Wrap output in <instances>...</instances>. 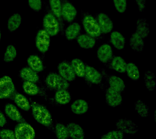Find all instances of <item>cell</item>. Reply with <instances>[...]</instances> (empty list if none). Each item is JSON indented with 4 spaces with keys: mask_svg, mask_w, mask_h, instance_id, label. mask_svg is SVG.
Wrapping results in <instances>:
<instances>
[{
    "mask_svg": "<svg viewBox=\"0 0 156 139\" xmlns=\"http://www.w3.org/2000/svg\"><path fill=\"white\" fill-rule=\"evenodd\" d=\"M1 139H16L14 132L8 129H2L0 131Z\"/></svg>",
    "mask_w": 156,
    "mask_h": 139,
    "instance_id": "40",
    "label": "cell"
},
{
    "mask_svg": "<svg viewBox=\"0 0 156 139\" xmlns=\"http://www.w3.org/2000/svg\"><path fill=\"white\" fill-rule=\"evenodd\" d=\"M84 29L88 35L93 37H97L101 35V31L98 22L94 17L87 15L83 21Z\"/></svg>",
    "mask_w": 156,
    "mask_h": 139,
    "instance_id": "5",
    "label": "cell"
},
{
    "mask_svg": "<svg viewBox=\"0 0 156 139\" xmlns=\"http://www.w3.org/2000/svg\"><path fill=\"white\" fill-rule=\"evenodd\" d=\"M29 68L36 73H39L44 70L43 63L40 57L36 55H31L27 59Z\"/></svg>",
    "mask_w": 156,
    "mask_h": 139,
    "instance_id": "19",
    "label": "cell"
},
{
    "mask_svg": "<svg viewBox=\"0 0 156 139\" xmlns=\"http://www.w3.org/2000/svg\"><path fill=\"white\" fill-rule=\"evenodd\" d=\"M71 65L76 75L81 78L85 76V66L81 60L78 58L74 59L72 61Z\"/></svg>",
    "mask_w": 156,
    "mask_h": 139,
    "instance_id": "28",
    "label": "cell"
},
{
    "mask_svg": "<svg viewBox=\"0 0 156 139\" xmlns=\"http://www.w3.org/2000/svg\"><path fill=\"white\" fill-rule=\"evenodd\" d=\"M86 79L93 84H98L102 81V76L95 68L90 66L85 67V76Z\"/></svg>",
    "mask_w": 156,
    "mask_h": 139,
    "instance_id": "16",
    "label": "cell"
},
{
    "mask_svg": "<svg viewBox=\"0 0 156 139\" xmlns=\"http://www.w3.org/2000/svg\"><path fill=\"white\" fill-rule=\"evenodd\" d=\"M31 107L33 117L37 122L46 127L52 125V116L46 107L36 102L32 104Z\"/></svg>",
    "mask_w": 156,
    "mask_h": 139,
    "instance_id": "1",
    "label": "cell"
},
{
    "mask_svg": "<svg viewBox=\"0 0 156 139\" xmlns=\"http://www.w3.org/2000/svg\"><path fill=\"white\" fill-rule=\"evenodd\" d=\"M1 30H0V41H1Z\"/></svg>",
    "mask_w": 156,
    "mask_h": 139,
    "instance_id": "45",
    "label": "cell"
},
{
    "mask_svg": "<svg viewBox=\"0 0 156 139\" xmlns=\"http://www.w3.org/2000/svg\"><path fill=\"white\" fill-rule=\"evenodd\" d=\"M71 109L74 114L81 115L86 113L88 110L89 105L85 100H76L71 105Z\"/></svg>",
    "mask_w": 156,
    "mask_h": 139,
    "instance_id": "18",
    "label": "cell"
},
{
    "mask_svg": "<svg viewBox=\"0 0 156 139\" xmlns=\"http://www.w3.org/2000/svg\"><path fill=\"white\" fill-rule=\"evenodd\" d=\"M20 76L25 81L35 83L39 80L37 73L29 67H24L22 68L20 72Z\"/></svg>",
    "mask_w": 156,
    "mask_h": 139,
    "instance_id": "17",
    "label": "cell"
},
{
    "mask_svg": "<svg viewBox=\"0 0 156 139\" xmlns=\"http://www.w3.org/2000/svg\"><path fill=\"white\" fill-rule=\"evenodd\" d=\"M130 45L134 51L136 52H141L143 51L144 46L143 38L136 33H134L132 34L130 37Z\"/></svg>",
    "mask_w": 156,
    "mask_h": 139,
    "instance_id": "22",
    "label": "cell"
},
{
    "mask_svg": "<svg viewBox=\"0 0 156 139\" xmlns=\"http://www.w3.org/2000/svg\"><path fill=\"white\" fill-rule=\"evenodd\" d=\"M5 112L7 116L12 120L19 123L25 122V119L22 116L19 110L14 105L11 103L6 104Z\"/></svg>",
    "mask_w": 156,
    "mask_h": 139,
    "instance_id": "12",
    "label": "cell"
},
{
    "mask_svg": "<svg viewBox=\"0 0 156 139\" xmlns=\"http://www.w3.org/2000/svg\"><path fill=\"white\" fill-rule=\"evenodd\" d=\"M97 54L98 58L101 62L106 63L111 59L113 56L112 48L108 44H104L99 48Z\"/></svg>",
    "mask_w": 156,
    "mask_h": 139,
    "instance_id": "15",
    "label": "cell"
},
{
    "mask_svg": "<svg viewBox=\"0 0 156 139\" xmlns=\"http://www.w3.org/2000/svg\"><path fill=\"white\" fill-rule=\"evenodd\" d=\"M115 126L118 130L124 134L134 135L138 131V126L131 119L121 118L116 123Z\"/></svg>",
    "mask_w": 156,
    "mask_h": 139,
    "instance_id": "7",
    "label": "cell"
},
{
    "mask_svg": "<svg viewBox=\"0 0 156 139\" xmlns=\"http://www.w3.org/2000/svg\"><path fill=\"white\" fill-rule=\"evenodd\" d=\"M56 137L58 139H68L69 133L67 127L63 124L57 123L55 127Z\"/></svg>",
    "mask_w": 156,
    "mask_h": 139,
    "instance_id": "36",
    "label": "cell"
},
{
    "mask_svg": "<svg viewBox=\"0 0 156 139\" xmlns=\"http://www.w3.org/2000/svg\"><path fill=\"white\" fill-rule=\"evenodd\" d=\"M110 37L111 42L116 48L122 50L124 48L125 39L121 33L113 31L111 34Z\"/></svg>",
    "mask_w": 156,
    "mask_h": 139,
    "instance_id": "23",
    "label": "cell"
},
{
    "mask_svg": "<svg viewBox=\"0 0 156 139\" xmlns=\"http://www.w3.org/2000/svg\"><path fill=\"white\" fill-rule=\"evenodd\" d=\"M28 2L29 7L35 12H40L42 9L41 0H28Z\"/></svg>",
    "mask_w": 156,
    "mask_h": 139,
    "instance_id": "41",
    "label": "cell"
},
{
    "mask_svg": "<svg viewBox=\"0 0 156 139\" xmlns=\"http://www.w3.org/2000/svg\"><path fill=\"white\" fill-rule=\"evenodd\" d=\"M81 27L78 23H74L70 24L65 31L66 37L69 40H72L77 37L80 34Z\"/></svg>",
    "mask_w": 156,
    "mask_h": 139,
    "instance_id": "25",
    "label": "cell"
},
{
    "mask_svg": "<svg viewBox=\"0 0 156 139\" xmlns=\"http://www.w3.org/2000/svg\"><path fill=\"white\" fill-rule=\"evenodd\" d=\"M22 18L19 13H14L12 15L7 22V28L10 32L14 31L17 30L21 24Z\"/></svg>",
    "mask_w": 156,
    "mask_h": 139,
    "instance_id": "27",
    "label": "cell"
},
{
    "mask_svg": "<svg viewBox=\"0 0 156 139\" xmlns=\"http://www.w3.org/2000/svg\"><path fill=\"white\" fill-rule=\"evenodd\" d=\"M49 2L52 14L57 18L61 25L62 22V3L61 0H49Z\"/></svg>",
    "mask_w": 156,
    "mask_h": 139,
    "instance_id": "21",
    "label": "cell"
},
{
    "mask_svg": "<svg viewBox=\"0 0 156 139\" xmlns=\"http://www.w3.org/2000/svg\"><path fill=\"white\" fill-rule=\"evenodd\" d=\"M155 78L154 74L151 71H147L145 73V85L149 91H154L155 86Z\"/></svg>",
    "mask_w": 156,
    "mask_h": 139,
    "instance_id": "34",
    "label": "cell"
},
{
    "mask_svg": "<svg viewBox=\"0 0 156 139\" xmlns=\"http://www.w3.org/2000/svg\"><path fill=\"white\" fill-rule=\"evenodd\" d=\"M59 75L68 81H72L75 79L76 74L71 65L66 62H62L58 66Z\"/></svg>",
    "mask_w": 156,
    "mask_h": 139,
    "instance_id": "9",
    "label": "cell"
},
{
    "mask_svg": "<svg viewBox=\"0 0 156 139\" xmlns=\"http://www.w3.org/2000/svg\"><path fill=\"white\" fill-rule=\"evenodd\" d=\"M16 88L13 80L8 76L0 78V98H8L14 96Z\"/></svg>",
    "mask_w": 156,
    "mask_h": 139,
    "instance_id": "3",
    "label": "cell"
},
{
    "mask_svg": "<svg viewBox=\"0 0 156 139\" xmlns=\"http://www.w3.org/2000/svg\"><path fill=\"white\" fill-rule=\"evenodd\" d=\"M150 32L148 24L144 19H139L136 23V33L142 38L148 36Z\"/></svg>",
    "mask_w": 156,
    "mask_h": 139,
    "instance_id": "26",
    "label": "cell"
},
{
    "mask_svg": "<svg viewBox=\"0 0 156 139\" xmlns=\"http://www.w3.org/2000/svg\"><path fill=\"white\" fill-rule=\"evenodd\" d=\"M106 100L108 105L116 107L121 104L122 98L120 92L109 87L106 92Z\"/></svg>",
    "mask_w": 156,
    "mask_h": 139,
    "instance_id": "11",
    "label": "cell"
},
{
    "mask_svg": "<svg viewBox=\"0 0 156 139\" xmlns=\"http://www.w3.org/2000/svg\"><path fill=\"white\" fill-rule=\"evenodd\" d=\"M6 123H7V121L4 115L0 112V127H3L5 125Z\"/></svg>",
    "mask_w": 156,
    "mask_h": 139,
    "instance_id": "43",
    "label": "cell"
},
{
    "mask_svg": "<svg viewBox=\"0 0 156 139\" xmlns=\"http://www.w3.org/2000/svg\"><path fill=\"white\" fill-rule=\"evenodd\" d=\"M69 93L66 90H57L55 95L56 102L60 105H66L69 103L71 100Z\"/></svg>",
    "mask_w": 156,
    "mask_h": 139,
    "instance_id": "30",
    "label": "cell"
},
{
    "mask_svg": "<svg viewBox=\"0 0 156 139\" xmlns=\"http://www.w3.org/2000/svg\"><path fill=\"white\" fill-rule=\"evenodd\" d=\"M44 30L50 35L54 36L59 33L60 25L57 18L52 13L46 14L43 19Z\"/></svg>",
    "mask_w": 156,
    "mask_h": 139,
    "instance_id": "4",
    "label": "cell"
},
{
    "mask_svg": "<svg viewBox=\"0 0 156 139\" xmlns=\"http://www.w3.org/2000/svg\"><path fill=\"white\" fill-rule=\"evenodd\" d=\"M115 7L119 13L125 12L127 7V0H113Z\"/></svg>",
    "mask_w": 156,
    "mask_h": 139,
    "instance_id": "39",
    "label": "cell"
},
{
    "mask_svg": "<svg viewBox=\"0 0 156 139\" xmlns=\"http://www.w3.org/2000/svg\"><path fill=\"white\" fill-rule=\"evenodd\" d=\"M127 74L132 80H137L140 77V73L137 66L133 63L127 64L126 71Z\"/></svg>",
    "mask_w": 156,
    "mask_h": 139,
    "instance_id": "35",
    "label": "cell"
},
{
    "mask_svg": "<svg viewBox=\"0 0 156 139\" xmlns=\"http://www.w3.org/2000/svg\"><path fill=\"white\" fill-rule=\"evenodd\" d=\"M78 43L82 48H92L96 44V40L94 37L86 34L79 35L77 39Z\"/></svg>",
    "mask_w": 156,
    "mask_h": 139,
    "instance_id": "20",
    "label": "cell"
},
{
    "mask_svg": "<svg viewBox=\"0 0 156 139\" xmlns=\"http://www.w3.org/2000/svg\"><path fill=\"white\" fill-rule=\"evenodd\" d=\"M155 113H156V112H154V121H155V122H156V116H155Z\"/></svg>",
    "mask_w": 156,
    "mask_h": 139,
    "instance_id": "44",
    "label": "cell"
},
{
    "mask_svg": "<svg viewBox=\"0 0 156 139\" xmlns=\"http://www.w3.org/2000/svg\"><path fill=\"white\" fill-rule=\"evenodd\" d=\"M111 65L112 68L118 73H124L126 71V62L120 56L114 57L112 60Z\"/></svg>",
    "mask_w": 156,
    "mask_h": 139,
    "instance_id": "31",
    "label": "cell"
},
{
    "mask_svg": "<svg viewBox=\"0 0 156 139\" xmlns=\"http://www.w3.org/2000/svg\"><path fill=\"white\" fill-rule=\"evenodd\" d=\"M124 134L119 130H111L104 134L101 139H123Z\"/></svg>",
    "mask_w": 156,
    "mask_h": 139,
    "instance_id": "38",
    "label": "cell"
},
{
    "mask_svg": "<svg viewBox=\"0 0 156 139\" xmlns=\"http://www.w3.org/2000/svg\"><path fill=\"white\" fill-rule=\"evenodd\" d=\"M17 55V51L15 46L12 45H8L4 55V61L6 62H12L16 58Z\"/></svg>",
    "mask_w": 156,
    "mask_h": 139,
    "instance_id": "37",
    "label": "cell"
},
{
    "mask_svg": "<svg viewBox=\"0 0 156 139\" xmlns=\"http://www.w3.org/2000/svg\"><path fill=\"white\" fill-rule=\"evenodd\" d=\"M46 84L50 88L58 90H66L69 86L68 81L55 73H50L46 77Z\"/></svg>",
    "mask_w": 156,
    "mask_h": 139,
    "instance_id": "2",
    "label": "cell"
},
{
    "mask_svg": "<svg viewBox=\"0 0 156 139\" xmlns=\"http://www.w3.org/2000/svg\"><path fill=\"white\" fill-rule=\"evenodd\" d=\"M23 90L25 93L30 96L37 95L40 89L35 83L31 82L24 81L23 84Z\"/></svg>",
    "mask_w": 156,
    "mask_h": 139,
    "instance_id": "32",
    "label": "cell"
},
{
    "mask_svg": "<svg viewBox=\"0 0 156 139\" xmlns=\"http://www.w3.org/2000/svg\"><path fill=\"white\" fill-rule=\"evenodd\" d=\"M98 23L101 32L107 34L113 29V22L107 14L101 13L98 16Z\"/></svg>",
    "mask_w": 156,
    "mask_h": 139,
    "instance_id": "13",
    "label": "cell"
},
{
    "mask_svg": "<svg viewBox=\"0 0 156 139\" xmlns=\"http://www.w3.org/2000/svg\"><path fill=\"white\" fill-rule=\"evenodd\" d=\"M51 42L50 35L44 29L39 30L35 38L37 48L41 53H45L48 50Z\"/></svg>",
    "mask_w": 156,
    "mask_h": 139,
    "instance_id": "8",
    "label": "cell"
},
{
    "mask_svg": "<svg viewBox=\"0 0 156 139\" xmlns=\"http://www.w3.org/2000/svg\"><path fill=\"white\" fill-rule=\"evenodd\" d=\"M16 139H34L35 132L34 128L28 123L22 122L17 124L15 128Z\"/></svg>",
    "mask_w": 156,
    "mask_h": 139,
    "instance_id": "6",
    "label": "cell"
},
{
    "mask_svg": "<svg viewBox=\"0 0 156 139\" xmlns=\"http://www.w3.org/2000/svg\"><path fill=\"white\" fill-rule=\"evenodd\" d=\"M14 101L17 106L23 111H29L31 108V105H30L29 100L22 94H15Z\"/></svg>",
    "mask_w": 156,
    "mask_h": 139,
    "instance_id": "24",
    "label": "cell"
},
{
    "mask_svg": "<svg viewBox=\"0 0 156 139\" xmlns=\"http://www.w3.org/2000/svg\"><path fill=\"white\" fill-rule=\"evenodd\" d=\"M75 7L68 2H63L62 4V18L68 23L73 22L77 15Z\"/></svg>",
    "mask_w": 156,
    "mask_h": 139,
    "instance_id": "10",
    "label": "cell"
},
{
    "mask_svg": "<svg viewBox=\"0 0 156 139\" xmlns=\"http://www.w3.org/2000/svg\"><path fill=\"white\" fill-rule=\"evenodd\" d=\"M108 82L111 88L118 92H122L125 89L124 81L121 78L116 76L113 75L110 77Z\"/></svg>",
    "mask_w": 156,
    "mask_h": 139,
    "instance_id": "29",
    "label": "cell"
},
{
    "mask_svg": "<svg viewBox=\"0 0 156 139\" xmlns=\"http://www.w3.org/2000/svg\"><path fill=\"white\" fill-rule=\"evenodd\" d=\"M135 110L138 114L142 118H147L149 113V109L148 106L142 101L137 100L135 104Z\"/></svg>",
    "mask_w": 156,
    "mask_h": 139,
    "instance_id": "33",
    "label": "cell"
},
{
    "mask_svg": "<svg viewBox=\"0 0 156 139\" xmlns=\"http://www.w3.org/2000/svg\"><path fill=\"white\" fill-rule=\"evenodd\" d=\"M69 137L72 139H85V134L83 129L79 124L72 123L67 126Z\"/></svg>",
    "mask_w": 156,
    "mask_h": 139,
    "instance_id": "14",
    "label": "cell"
},
{
    "mask_svg": "<svg viewBox=\"0 0 156 139\" xmlns=\"http://www.w3.org/2000/svg\"><path fill=\"white\" fill-rule=\"evenodd\" d=\"M139 11L142 12L146 7V0H136Z\"/></svg>",
    "mask_w": 156,
    "mask_h": 139,
    "instance_id": "42",
    "label": "cell"
}]
</instances>
